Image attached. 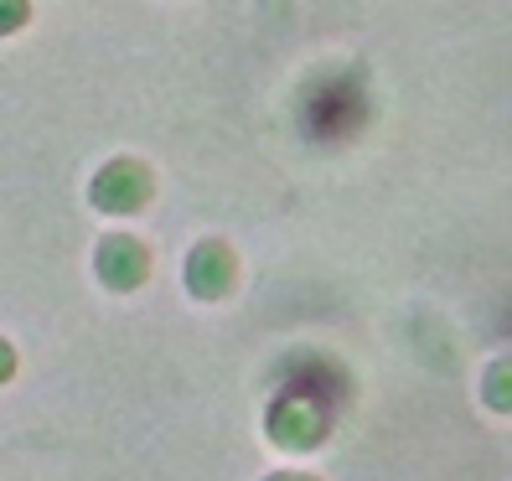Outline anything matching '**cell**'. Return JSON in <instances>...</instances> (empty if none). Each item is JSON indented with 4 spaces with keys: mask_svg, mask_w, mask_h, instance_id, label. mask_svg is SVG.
I'll return each instance as SVG.
<instances>
[{
    "mask_svg": "<svg viewBox=\"0 0 512 481\" xmlns=\"http://www.w3.org/2000/svg\"><path fill=\"white\" fill-rule=\"evenodd\" d=\"M187 280H192L197 295H223L228 280H233V259H228V249H223V244H202V249L192 254Z\"/></svg>",
    "mask_w": 512,
    "mask_h": 481,
    "instance_id": "cell-4",
    "label": "cell"
},
{
    "mask_svg": "<svg viewBox=\"0 0 512 481\" xmlns=\"http://www.w3.org/2000/svg\"><path fill=\"white\" fill-rule=\"evenodd\" d=\"M99 275L114 290H135L145 280V249L135 244V238H109L104 254H99Z\"/></svg>",
    "mask_w": 512,
    "mask_h": 481,
    "instance_id": "cell-3",
    "label": "cell"
},
{
    "mask_svg": "<svg viewBox=\"0 0 512 481\" xmlns=\"http://www.w3.org/2000/svg\"><path fill=\"white\" fill-rule=\"evenodd\" d=\"M145 197H150V171L135 166V161H114L94 182V202L104 213H135Z\"/></svg>",
    "mask_w": 512,
    "mask_h": 481,
    "instance_id": "cell-1",
    "label": "cell"
},
{
    "mask_svg": "<svg viewBox=\"0 0 512 481\" xmlns=\"http://www.w3.org/2000/svg\"><path fill=\"white\" fill-rule=\"evenodd\" d=\"M269 430H275L280 445H316L321 430H326V414H321L316 399H285L269 414Z\"/></svg>",
    "mask_w": 512,
    "mask_h": 481,
    "instance_id": "cell-2",
    "label": "cell"
},
{
    "mask_svg": "<svg viewBox=\"0 0 512 481\" xmlns=\"http://www.w3.org/2000/svg\"><path fill=\"white\" fill-rule=\"evenodd\" d=\"M275 481H306V476H275Z\"/></svg>",
    "mask_w": 512,
    "mask_h": 481,
    "instance_id": "cell-7",
    "label": "cell"
},
{
    "mask_svg": "<svg viewBox=\"0 0 512 481\" xmlns=\"http://www.w3.org/2000/svg\"><path fill=\"white\" fill-rule=\"evenodd\" d=\"M21 21H26V0H0V37L16 32Z\"/></svg>",
    "mask_w": 512,
    "mask_h": 481,
    "instance_id": "cell-5",
    "label": "cell"
},
{
    "mask_svg": "<svg viewBox=\"0 0 512 481\" xmlns=\"http://www.w3.org/2000/svg\"><path fill=\"white\" fill-rule=\"evenodd\" d=\"M11 368H16V357H11L6 342H0V378H11Z\"/></svg>",
    "mask_w": 512,
    "mask_h": 481,
    "instance_id": "cell-6",
    "label": "cell"
}]
</instances>
